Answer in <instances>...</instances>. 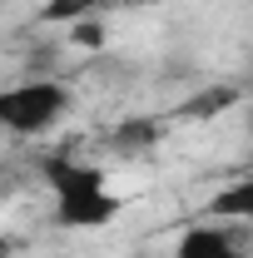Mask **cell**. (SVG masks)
<instances>
[{
  "instance_id": "obj_8",
  "label": "cell",
  "mask_w": 253,
  "mask_h": 258,
  "mask_svg": "<svg viewBox=\"0 0 253 258\" xmlns=\"http://www.w3.org/2000/svg\"><path fill=\"white\" fill-rule=\"evenodd\" d=\"M243 129H248V144H253V104H248V114H243Z\"/></svg>"
},
{
  "instance_id": "obj_3",
  "label": "cell",
  "mask_w": 253,
  "mask_h": 258,
  "mask_svg": "<svg viewBox=\"0 0 253 258\" xmlns=\"http://www.w3.org/2000/svg\"><path fill=\"white\" fill-rule=\"evenodd\" d=\"M159 139H164V124L149 119V114H134V119H119V124L104 134V144H109V154H119V159H139V154H149Z\"/></svg>"
},
{
  "instance_id": "obj_1",
  "label": "cell",
  "mask_w": 253,
  "mask_h": 258,
  "mask_svg": "<svg viewBox=\"0 0 253 258\" xmlns=\"http://www.w3.org/2000/svg\"><path fill=\"white\" fill-rule=\"evenodd\" d=\"M40 179L55 194V224L60 228H104L119 214V194L109 189V174L99 164H80L70 154H45L40 159Z\"/></svg>"
},
{
  "instance_id": "obj_5",
  "label": "cell",
  "mask_w": 253,
  "mask_h": 258,
  "mask_svg": "<svg viewBox=\"0 0 253 258\" xmlns=\"http://www.w3.org/2000/svg\"><path fill=\"white\" fill-rule=\"evenodd\" d=\"M209 214H214V219H228V224H253V174L223 184V189L209 199Z\"/></svg>"
},
{
  "instance_id": "obj_2",
  "label": "cell",
  "mask_w": 253,
  "mask_h": 258,
  "mask_svg": "<svg viewBox=\"0 0 253 258\" xmlns=\"http://www.w3.org/2000/svg\"><path fill=\"white\" fill-rule=\"evenodd\" d=\"M65 114H70V90L60 80H25V85L0 95V124L20 139L50 134Z\"/></svg>"
},
{
  "instance_id": "obj_4",
  "label": "cell",
  "mask_w": 253,
  "mask_h": 258,
  "mask_svg": "<svg viewBox=\"0 0 253 258\" xmlns=\"http://www.w3.org/2000/svg\"><path fill=\"white\" fill-rule=\"evenodd\" d=\"M174 258H243V253H238L233 233H223V228H214V224H194V228L179 233Z\"/></svg>"
},
{
  "instance_id": "obj_9",
  "label": "cell",
  "mask_w": 253,
  "mask_h": 258,
  "mask_svg": "<svg viewBox=\"0 0 253 258\" xmlns=\"http://www.w3.org/2000/svg\"><path fill=\"white\" fill-rule=\"evenodd\" d=\"M99 5H104V10H109V5H119V0H99Z\"/></svg>"
},
{
  "instance_id": "obj_6",
  "label": "cell",
  "mask_w": 253,
  "mask_h": 258,
  "mask_svg": "<svg viewBox=\"0 0 253 258\" xmlns=\"http://www.w3.org/2000/svg\"><path fill=\"white\" fill-rule=\"evenodd\" d=\"M104 40H109L104 15H85V20L70 25V45H75V50H104Z\"/></svg>"
},
{
  "instance_id": "obj_7",
  "label": "cell",
  "mask_w": 253,
  "mask_h": 258,
  "mask_svg": "<svg viewBox=\"0 0 253 258\" xmlns=\"http://www.w3.org/2000/svg\"><path fill=\"white\" fill-rule=\"evenodd\" d=\"M233 99H238V90H233V85H219V90H209V95H194L189 104H184V109H179V114H199V119H209V114H219V109H228V104H233Z\"/></svg>"
}]
</instances>
